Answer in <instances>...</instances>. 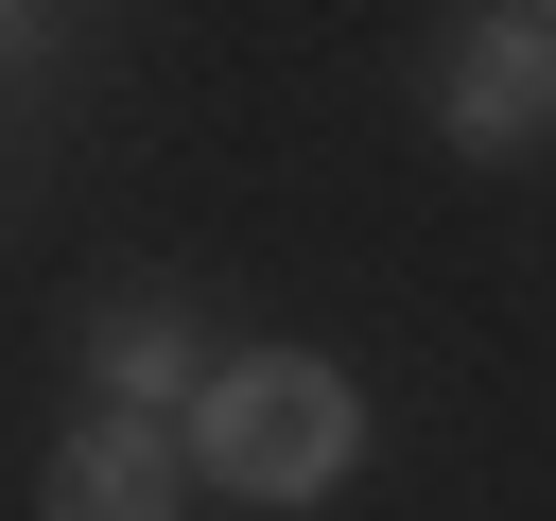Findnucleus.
<instances>
[{"instance_id": "f257e3e1", "label": "nucleus", "mask_w": 556, "mask_h": 521, "mask_svg": "<svg viewBox=\"0 0 556 521\" xmlns=\"http://www.w3.org/2000/svg\"><path fill=\"white\" fill-rule=\"evenodd\" d=\"M348 434H365V399H348L313 347H243V365H208V399H191V469L243 486V504H330V486H348Z\"/></svg>"}, {"instance_id": "f03ea898", "label": "nucleus", "mask_w": 556, "mask_h": 521, "mask_svg": "<svg viewBox=\"0 0 556 521\" xmlns=\"http://www.w3.org/2000/svg\"><path fill=\"white\" fill-rule=\"evenodd\" d=\"M539 87H556V0H486V17L452 35V139L504 156V139L539 122Z\"/></svg>"}, {"instance_id": "7ed1b4c3", "label": "nucleus", "mask_w": 556, "mask_h": 521, "mask_svg": "<svg viewBox=\"0 0 556 521\" xmlns=\"http://www.w3.org/2000/svg\"><path fill=\"white\" fill-rule=\"evenodd\" d=\"M174 504H191V452L156 417H122V399L52 452V521H174Z\"/></svg>"}, {"instance_id": "20e7f679", "label": "nucleus", "mask_w": 556, "mask_h": 521, "mask_svg": "<svg viewBox=\"0 0 556 521\" xmlns=\"http://www.w3.org/2000/svg\"><path fill=\"white\" fill-rule=\"evenodd\" d=\"M87 365H104V399L139 417V399L174 382V313H104V330H87Z\"/></svg>"}]
</instances>
